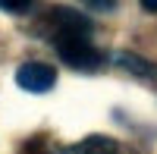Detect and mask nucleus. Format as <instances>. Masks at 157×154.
Masks as SVG:
<instances>
[{
  "mask_svg": "<svg viewBox=\"0 0 157 154\" xmlns=\"http://www.w3.org/2000/svg\"><path fill=\"white\" fill-rule=\"evenodd\" d=\"M54 44H57V57L66 63V66H72V69L91 72V69H98L104 63L101 50L91 44L88 38H54Z\"/></svg>",
  "mask_w": 157,
  "mask_h": 154,
  "instance_id": "obj_1",
  "label": "nucleus"
},
{
  "mask_svg": "<svg viewBox=\"0 0 157 154\" xmlns=\"http://www.w3.org/2000/svg\"><path fill=\"white\" fill-rule=\"evenodd\" d=\"M16 85L22 91H32V94H44L57 85V69L47 66V63H22L16 69Z\"/></svg>",
  "mask_w": 157,
  "mask_h": 154,
  "instance_id": "obj_2",
  "label": "nucleus"
},
{
  "mask_svg": "<svg viewBox=\"0 0 157 154\" xmlns=\"http://www.w3.org/2000/svg\"><path fill=\"white\" fill-rule=\"evenodd\" d=\"M47 22L57 29V38H88L91 32V22L82 16V13H75L69 6H57L47 13Z\"/></svg>",
  "mask_w": 157,
  "mask_h": 154,
  "instance_id": "obj_3",
  "label": "nucleus"
},
{
  "mask_svg": "<svg viewBox=\"0 0 157 154\" xmlns=\"http://www.w3.org/2000/svg\"><path fill=\"white\" fill-rule=\"evenodd\" d=\"M116 151H120V145H116L113 138H107V135H88V138H82V142L69 145L63 154H116Z\"/></svg>",
  "mask_w": 157,
  "mask_h": 154,
  "instance_id": "obj_4",
  "label": "nucleus"
},
{
  "mask_svg": "<svg viewBox=\"0 0 157 154\" xmlns=\"http://www.w3.org/2000/svg\"><path fill=\"white\" fill-rule=\"evenodd\" d=\"M113 63L116 66H123V69H129V72H141V75H154V66L148 60H141V57H135V54H129V50H120V54L113 57Z\"/></svg>",
  "mask_w": 157,
  "mask_h": 154,
  "instance_id": "obj_5",
  "label": "nucleus"
},
{
  "mask_svg": "<svg viewBox=\"0 0 157 154\" xmlns=\"http://www.w3.org/2000/svg\"><path fill=\"white\" fill-rule=\"evenodd\" d=\"M35 0H0V10L3 13H25V10H32Z\"/></svg>",
  "mask_w": 157,
  "mask_h": 154,
  "instance_id": "obj_6",
  "label": "nucleus"
},
{
  "mask_svg": "<svg viewBox=\"0 0 157 154\" xmlns=\"http://www.w3.org/2000/svg\"><path fill=\"white\" fill-rule=\"evenodd\" d=\"M82 3L91 6V10H98V13H110L116 6V0H82Z\"/></svg>",
  "mask_w": 157,
  "mask_h": 154,
  "instance_id": "obj_7",
  "label": "nucleus"
},
{
  "mask_svg": "<svg viewBox=\"0 0 157 154\" xmlns=\"http://www.w3.org/2000/svg\"><path fill=\"white\" fill-rule=\"evenodd\" d=\"M141 6H145L148 13H157V0H141Z\"/></svg>",
  "mask_w": 157,
  "mask_h": 154,
  "instance_id": "obj_8",
  "label": "nucleus"
}]
</instances>
